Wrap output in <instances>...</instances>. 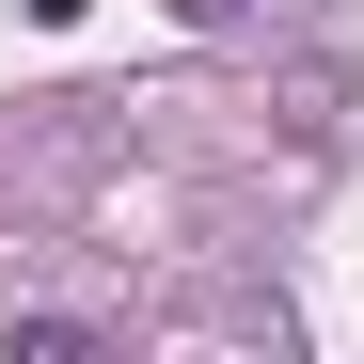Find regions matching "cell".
Wrapping results in <instances>:
<instances>
[{"label": "cell", "mask_w": 364, "mask_h": 364, "mask_svg": "<svg viewBox=\"0 0 364 364\" xmlns=\"http://www.w3.org/2000/svg\"><path fill=\"white\" fill-rule=\"evenodd\" d=\"M174 16H254V0H174Z\"/></svg>", "instance_id": "obj_1"}]
</instances>
